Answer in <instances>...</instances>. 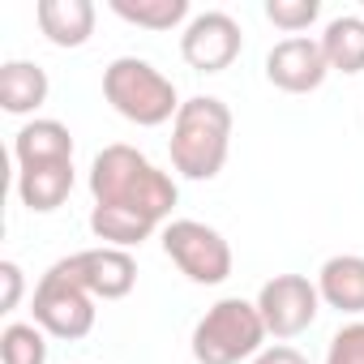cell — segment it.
<instances>
[{"instance_id": "obj_15", "label": "cell", "mask_w": 364, "mask_h": 364, "mask_svg": "<svg viewBox=\"0 0 364 364\" xmlns=\"http://www.w3.org/2000/svg\"><path fill=\"white\" fill-rule=\"evenodd\" d=\"M14 159H18V167L69 163L73 159V133L60 120H31L14 137Z\"/></svg>"}, {"instance_id": "obj_6", "label": "cell", "mask_w": 364, "mask_h": 364, "mask_svg": "<svg viewBox=\"0 0 364 364\" xmlns=\"http://www.w3.org/2000/svg\"><path fill=\"white\" fill-rule=\"evenodd\" d=\"M31 313H35V326L52 338L73 343V338H86L95 330V296L86 287H77L60 266H48V274L39 279Z\"/></svg>"}, {"instance_id": "obj_14", "label": "cell", "mask_w": 364, "mask_h": 364, "mask_svg": "<svg viewBox=\"0 0 364 364\" xmlns=\"http://www.w3.org/2000/svg\"><path fill=\"white\" fill-rule=\"evenodd\" d=\"M48 73L35 60H5L0 65V107L9 116H31L48 103Z\"/></svg>"}, {"instance_id": "obj_5", "label": "cell", "mask_w": 364, "mask_h": 364, "mask_svg": "<svg viewBox=\"0 0 364 364\" xmlns=\"http://www.w3.org/2000/svg\"><path fill=\"white\" fill-rule=\"evenodd\" d=\"M163 253L171 257V266L198 287H219L232 279V245L223 240L219 228L202 223V219H171L163 223Z\"/></svg>"}, {"instance_id": "obj_19", "label": "cell", "mask_w": 364, "mask_h": 364, "mask_svg": "<svg viewBox=\"0 0 364 364\" xmlns=\"http://www.w3.org/2000/svg\"><path fill=\"white\" fill-rule=\"evenodd\" d=\"M0 364H48V334L35 321H9L0 330Z\"/></svg>"}, {"instance_id": "obj_4", "label": "cell", "mask_w": 364, "mask_h": 364, "mask_svg": "<svg viewBox=\"0 0 364 364\" xmlns=\"http://www.w3.org/2000/svg\"><path fill=\"white\" fill-rule=\"evenodd\" d=\"M189 343H193V360L198 364H240V360H253L266 347V321L257 313V300L223 296L193 326Z\"/></svg>"}, {"instance_id": "obj_22", "label": "cell", "mask_w": 364, "mask_h": 364, "mask_svg": "<svg viewBox=\"0 0 364 364\" xmlns=\"http://www.w3.org/2000/svg\"><path fill=\"white\" fill-rule=\"evenodd\" d=\"M0 283H5L0 309H5V313H14V309H18V300H22V287H26V279H22V266H18V262H0Z\"/></svg>"}, {"instance_id": "obj_12", "label": "cell", "mask_w": 364, "mask_h": 364, "mask_svg": "<svg viewBox=\"0 0 364 364\" xmlns=\"http://www.w3.org/2000/svg\"><path fill=\"white\" fill-rule=\"evenodd\" d=\"M73 193V159L69 163H39V167H18V198L35 215H52L69 202Z\"/></svg>"}, {"instance_id": "obj_3", "label": "cell", "mask_w": 364, "mask_h": 364, "mask_svg": "<svg viewBox=\"0 0 364 364\" xmlns=\"http://www.w3.org/2000/svg\"><path fill=\"white\" fill-rule=\"evenodd\" d=\"M103 99L112 103L116 116H124L129 124H141V129H159V124L176 120V112H180V95H176L171 77H163L141 56H116L103 69Z\"/></svg>"}, {"instance_id": "obj_1", "label": "cell", "mask_w": 364, "mask_h": 364, "mask_svg": "<svg viewBox=\"0 0 364 364\" xmlns=\"http://www.w3.org/2000/svg\"><path fill=\"white\" fill-rule=\"evenodd\" d=\"M90 198H95V206H124V210L146 215L150 223H163V219L171 223L180 189L137 146L112 141L90 163Z\"/></svg>"}, {"instance_id": "obj_2", "label": "cell", "mask_w": 364, "mask_h": 364, "mask_svg": "<svg viewBox=\"0 0 364 364\" xmlns=\"http://www.w3.org/2000/svg\"><path fill=\"white\" fill-rule=\"evenodd\" d=\"M171 167L185 180H215L232 150V107L215 95H193L171 120Z\"/></svg>"}, {"instance_id": "obj_8", "label": "cell", "mask_w": 364, "mask_h": 364, "mask_svg": "<svg viewBox=\"0 0 364 364\" xmlns=\"http://www.w3.org/2000/svg\"><path fill=\"white\" fill-rule=\"evenodd\" d=\"M240 48H245V31L223 9H206V14L189 18L185 35H180V56H185V65L198 69V73H223V69H232L236 56H240Z\"/></svg>"}, {"instance_id": "obj_17", "label": "cell", "mask_w": 364, "mask_h": 364, "mask_svg": "<svg viewBox=\"0 0 364 364\" xmlns=\"http://www.w3.org/2000/svg\"><path fill=\"white\" fill-rule=\"evenodd\" d=\"M154 228H159V223H150L146 215L124 210V206H95V210H90V232H95V240H103V245H112V249H137V245H146V240L154 236Z\"/></svg>"}, {"instance_id": "obj_13", "label": "cell", "mask_w": 364, "mask_h": 364, "mask_svg": "<svg viewBox=\"0 0 364 364\" xmlns=\"http://www.w3.org/2000/svg\"><path fill=\"white\" fill-rule=\"evenodd\" d=\"M35 18H39V31L52 48H82L95 35V5L90 0H39Z\"/></svg>"}, {"instance_id": "obj_11", "label": "cell", "mask_w": 364, "mask_h": 364, "mask_svg": "<svg viewBox=\"0 0 364 364\" xmlns=\"http://www.w3.org/2000/svg\"><path fill=\"white\" fill-rule=\"evenodd\" d=\"M317 291L321 304L338 313H364V257L360 253H334L317 270Z\"/></svg>"}, {"instance_id": "obj_18", "label": "cell", "mask_w": 364, "mask_h": 364, "mask_svg": "<svg viewBox=\"0 0 364 364\" xmlns=\"http://www.w3.org/2000/svg\"><path fill=\"white\" fill-rule=\"evenodd\" d=\"M112 14L141 31H176L189 18V0H107Z\"/></svg>"}, {"instance_id": "obj_16", "label": "cell", "mask_w": 364, "mask_h": 364, "mask_svg": "<svg viewBox=\"0 0 364 364\" xmlns=\"http://www.w3.org/2000/svg\"><path fill=\"white\" fill-rule=\"evenodd\" d=\"M321 52L334 73H364V18H330L321 31Z\"/></svg>"}, {"instance_id": "obj_21", "label": "cell", "mask_w": 364, "mask_h": 364, "mask_svg": "<svg viewBox=\"0 0 364 364\" xmlns=\"http://www.w3.org/2000/svg\"><path fill=\"white\" fill-rule=\"evenodd\" d=\"M326 364H364V321H347L334 330L326 347Z\"/></svg>"}, {"instance_id": "obj_10", "label": "cell", "mask_w": 364, "mask_h": 364, "mask_svg": "<svg viewBox=\"0 0 364 364\" xmlns=\"http://www.w3.org/2000/svg\"><path fill=\"white\" fill-rule=\"evenodd\" d=\"M330 65L321 52V39L309 35H287L266 52V82L279 86L283 95H309L326 82Z\"/></svg>"}, {"instance_id": "obj_23", "label": "cell", "mask_w": 364, "mask_h": 364, "mask_svg": "<svg viewBox=\"0 0 364 364\" xmlns=\"http://www.w3.org/2000/svg\"><path fill=\"white\" fill-rule=\"evenodd\" d=\"M249 364H309V355L296 351V347H287V343H274V347H262Z\"/></svg>"}, {"instance_id": "obj_7", "label": "cell", "mask_w": 364, "mask_h": 364, "mask_svg": "<svg viewBox=\"0 0 364 364\" xmlns=\"http://www.w3.org/2000/svg\"><path fill=\"white\" fill-rule=\"evenodd\" d=\"M257 313L266 321V334L274 338H296L304 334L317 313H321V291L304 274H274L257 291Z\"/></svg>"}, {"instance_id": "obj_9", "label": "cell", "mask_w": 364, "mask_h": 364, "mask_svg": "<svg viewBox=\"0 0 364 364\" xmlns=\"http://www.w3.org/2000/svg\"><path fill=\"white\" fill-rule=\"evenodd\" d=\"M60 266L77 287H86L95 300H124L133 287H137V262L129 249H112V245H99V249H82V253H69Z\"/></svg>"}, {"instance_id": "obj_20", "label": "cell", "mask_w": 364, "mask_h": 364, "mask_svg": "<svg viewBox=\"0 0 364 364\" xmlns=\"http://www.w3.org/2000/svg\"><path fill=\"white\" fill-rule=\"evenodd\" d=\"M317 14H321L317 0H266V18H270L279 31H287V35L309 31V26L317 22Z\"/></svg>"}]
</instances>
